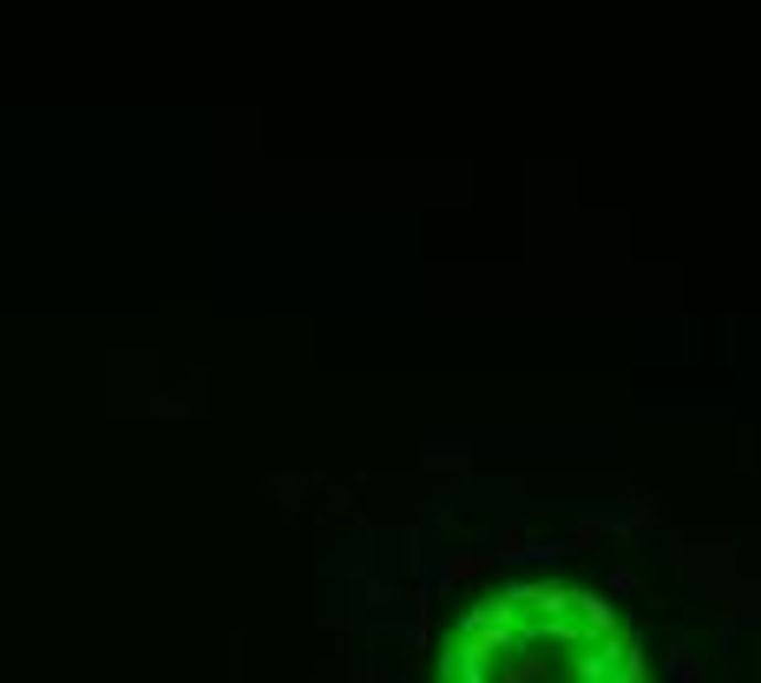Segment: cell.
<instances>
[{"instance_id":"1","label":"cell","mask_w":761,"mask_h":683,"mask_svg":"<svg viewBox=\"0 0 761 683\" xmlns=\"http://www.w3.org/2000/svg\"><path fill=\"white\" fill-rule=\"evenodd\" d=\"M689 565H696L703 578H722V585H729V578H736V552H729V533H716V540H703V552H696Z\"/></svg>"},{"instance_id":"2","label":"cell","mask_w":761,"mask_h":683,"mask_svg":"<svg viewBox=\"0 0 761 683\" xmlns=\"http://www.w3.org/2000/svg\"><path fill=\"white\" fill-rule=\"evenodd\" d=\"M669 683H709V664L696 651H669Z\"/></svg>"},{"instance_id":"3","label":"cell","mask_w":761,"mask_h":683,"mask_svg":"<svg viewBox=\"0 0 761 683\" xmlns=\"http://www.w3.org/2000/svg\"><path fill=\"white\" fill-rule=\"evenodd\" d=\"M656 520H663V500H656V493H636V500H631V520H624V526H656Z\"/></svg>"},{"instance_id":"4","label":"cell","mask_w":761,"mask_h":683,"mask_svg":"<svg viewBox=\"0 0 761 683\" xmlns=\"http://www.w3.org/2000/svg\"><path fill=\"white\" fill-rule=\"evenodd\" d=\"M611 591H618V598H624V591H636V565H618V572H611Z\"/></svg>"}]
</instances>
